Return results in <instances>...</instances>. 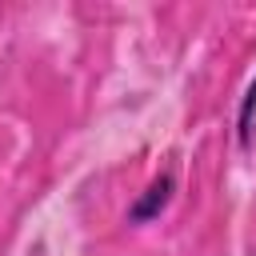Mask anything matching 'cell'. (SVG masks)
I'll return each mask as SVG.
<instances>
[{
  "label": "cell",
  "instance_id": "obj_1",
  "mask_svg": "<svg viewBox=\"0 0 256 256\" xmlns=\"http://www.w3.org/2000/svg\"><path fill=\"white\" fill-rule=\"evenodd\" d=\"M172 188H176V176H172V172H160V176L132 200V208H128V224H148V220H156V216L168 208Z\"/></svg>",
  "mask_w": 256,
  "mask_h": 256
},
{
  "label": "cell",
  "instance_id": "obj_2",
  "mask_svg": "<svg viewBox=\"0 0 256 256\" xmlns=\"http://www.w3.org/2000/svg\"><path fill=\"white\" fill-rule=\"evenodd\" d=\"M252 124H256V80L248 84V92L240 100V116H236V140H240V148L252 144Z\"/></svg>",
  "mask_w": 256,
  "mask_h": 256
}]
</instances>
